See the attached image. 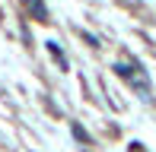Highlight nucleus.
<instances>
[{
  "label": "nucleus",
  "instance_id": "3",
  "mask_svg": "<svg viewBox=\"0 0 156 152\" xmlns=\"http://www.w3.org/2000/svg\"><path fill=\"white\" fill-rule=\"evenodd\" d=\"M45 45H48V51H51V57L61 64V70H70V64H67V57H64V51H61L58 41H45Z\"/></svg>",
  "mask_w": 156,
  "mask_h": 152
},
{
  "label": "nucleus",
  "instance_id": "2",
  "mask_svg": "<svg viewBox=\"0 0 156 152\" xmlns=\"http://www.w3.org/2000/svg\"><path fill=\"white\" fill-rule=\"evenodd\" d=\"M26 6H29V13L38 22H48V6H45V0H26Z\"/></svg>",
  "mask_w": 156,
  "mask_h": 152
},
{
  "label": "nucleus",
  "instance_id": "1",
  "mask_svg": "<svg viewBox=\"0 0 156 152\" xmlns=\"http://www.w3.org/2000/svg\"><path fill=\"white\" fill-rule=\"evenodd\" d=\"M115 73L121 76L127 86H134L140 95H150V79H147L144 67H140L137 60H118V64H115Z\"/></svg>",
  "mask_w": 156,
  "mask_h": 152
},
{
  "label": "nucleus",
  "instance_id": "4",
  "mask_svg": "<svg viewBox=\"0 0 156 152\" xmlns=\"http://www.w3.org/2000/svg\"><path fill=\"white\" fill-rule=\"evenodd\" d=\"M70 130H73V136H76L80 143H89V133H86V130L80 127V124H70Z\"/></svg>",
  "mask_w": 156,
  "mask_h": 152
}]
</instances>
